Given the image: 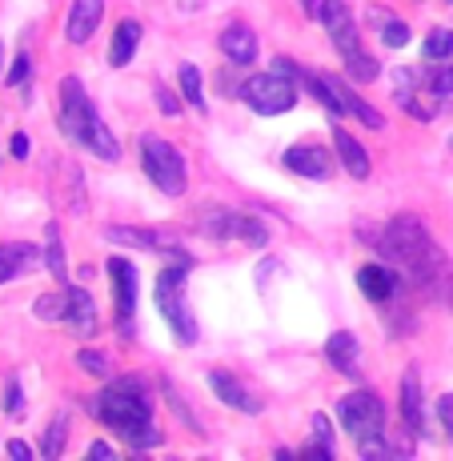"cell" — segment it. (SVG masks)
Instances as JSON below:
<instances>
[{"label": "cell", "instance_id": "6da1fadb", "mask_svg": "<svg viewBox=\"0 0 453 461\" xmlns=\"http://www.w3.org/2000/svg\"><path fill=\"white\" fill-rule=\"evenodd\" d=\"M369 245H377V253L385 257L413 289H421V294L433 297L438 305H453V261L417 217H410V212L394 217L381 229V237H369Z\"/></svg>", "mask_w": 453, "mask_h": 461}, {"label": "cell", "instance_id": "7a4b0ae2", "mask_svg": "<svg viewBox=\"0 0 453 461\" xmlns=\"http://www.w3.org/2000/svg\"><path fill=\"white\" fill-rule=\"evenodd\" d=\"M88 413L109 425L113 433H121L132 449L161 446V429H153V405L137 377H121L96 397H88Z\"/></svg>", "mask_w": 453, "mask_h": 461}, {"label": "cell", "instance_id": "3957f363", "mask_svg": "<svg viewBox=\"0 0 453 461\" xmlns=\"http://www.w3.org/2000/svg\"><path fill=\"white\" fill-rule=\"evenodd\" d=\"M57 125H60V132H65V140H73V145L88 149V153L101 157V161H117V157H121L117 137H113L109 125L96 117V109H93V101H88L81 77H65V81H60Z\"/></svg>", "mask_w": 453, "mask_h": 461}, {"label": "cell", "instance_id": "277c9868", "mask_svg": "<svg viewBox=\"0 0 453 461\" xmlns=\"http://www.w3.org/2000/svg\"><path fill=\"white\" fill-rule=\"evenodd\" d=\"M185 281H189V257H177L173 265H165L157 277V313L165 317V325L181 345L197 341V321H193L189 305H185Z\"/></svg>", "mask_w": 453, "mask_h": 461}, {"label": "cell", "instance_id": "5b68a950", "mask_svg": "<svg viewBox=\"0 0 453 461\" xmlns=\"http://www.w3.org/2000/svg\"><path fill=\"white\" fill-rule=\"evenodd\" d=\"M140 165H145L149 181H153L165 197H181L185 185H189L181 153H177L165 137H157V132H145V137H140Z\"/></svg>", "mask_w": 453, "mask_h": 461}, {"label": "cell", "instance_id": "8992f818", "mask_svg": "<svg viewBox=\"0 0 453 461\" xmlns=\"http://www.w3.org/2000/svg\"><path fill=\"white\" fill-rule=\"evenodd\" d=\"M237 96H241L253 113H261V117H281V113H289L293 104H297V88H293V81H285L277 68L249 77V81L237 88Z\"/></svg>", "mask_w": 453, "mask_h": 461}, {"label": "cell", "instance_id": "52a82bcc", "mask_svg": "<svg viewBox=\"0 0 453 461\" xmlns=\"http://www.w3.org/2000/svg\"><path fill=\"white\" fill-rule=\"evenodd\" d=\"M337 418H341V425L349 429L353 441L385 433V405H381V397L369 393V389H358V393L341 397V402H337Z\"/></svg>", "mask_w": 453, "mask_h": 461}, {"label": "cell", "instance_id": "ba28073f", "mask_svg": "<svg viewBox=\"0 0 453 461\" xmlns=\"http://www.w3.org/2000/svg\"><path fill=\"white\" fill-rule=\"evenodd\" d=\"M201 233L213 237V241H245L253 245V249H261L265 241H269V229L261 225V221L245 217V212H229V209H213L205 217L197 221Z\"/></svg>", "mask_w": 453, "mask_h": 461}, {"label": "cell", "instance_id": "9c48e42d", "mask_svg": "<svg viewBox=\"0 0 453 461\" xmlns=\"http://www.w3.org/2000/svg\"><path fill=\"white\" fill-rule=\"evenodd\" d=\"M394 85H397V104H402L410 117H417V121H433V117H438L441 93L430 85V77H425V73H413V68H397V73H394Z\"/></svg>", "mask_w": 453, "mask_h": 461}, {"label": "cell", "instance_id": "30bf717a", "mask_svg": "<svg viewBox=\"0 0 453 461\" xmlns=\"http://www.w3.org/2000/svg\"><path fill=\"white\" fill-rule=\"evenodd\" d=\"M109 281H113V297H117V330H121V337H137L132 333V313H137V265L124 261V257H113Z\"/></svg>", "mask_w": 453, "mask_h": 461}, {"label": "cell", "instance_id": "8fae6325", "mask_svg": "<svg viewBox=\"0 0 453 461\" xmlns=\"http://www.w3.org/2000/svg\"><path fill=\"white\" fill-rule=\"evenodd\" d=\"M317 21L325 24V32H330V41L337 44L341 57H349V52L361 49L358 24H353V13L345 8V0H322V5H317Z\"/></svg>", "mask_w": 453, "mask_h": 461}, {"label": "cell", "instance_id": "7c38bea8", "mask_svg": "<svg viewBox=\"0 0 453 461\" xmlns=\"http://www.w3.org/2000/svg\"><path fill=\"white\" fill-rule=\"evenodd\" d=\"M322 85L330 88V101H333V117H341V113H353V117L361 121L366 129H381L385 121H381V113L373 109L369 101H361L358 93H353V85L345 81V77H333V73H322Z\"/></svg>", "mask_w": 453, "mask_h": 461}, {"label": "cell", "instance_id": "4fadbf2b", "mask_svg": "<svg viewBox=\"0 0 453 461\" xmlns=\"http://www.w3.org/2000/svg\"><path fill=\"white\" fill-rule=\"evenodd\" d=\"M402 273L394 269V265H366V269H358V289L366 294L369 301H377V305H389L397 294H402Z\"/></svg>", "mask_w": 453, "mask_h": 461}, {"label": "cell", "instance_id": "5bb4252c", "mask_svg": "<svg viewBox=\"0 0 453 461\" xmlns=\"http://www.w3.org/2000/svg\"><path fill=\"white\" fill-rule=\"evenodd\" d=\"M285 168L297 176H305V181H325V176H333V157L325 153L322 145H297V149H285Z\"/></svg>", "mask_w": 453, "mask_h": 461}, {"label": "cell", "instance_id": "9a60e30c", "mask_svg": "<svg viewBox=\"0 0 453 461\" xmlns=\"http://www.w3.org/2000/svg\"><path fill=\"white\" fill-rule=\"evenodd\" d=\"M104 241L113 245H132V249H145V253H173V257H189L181 245L165 241L161 233H149V229H129V225H109L104 229Z\"/></svg>", "mask_w": 453, "mask_h": 461}, {"label": "cell", "instance_id": "2e32d148", "mask_svg": "<svg viewBox=\"0 0 453 461\" xmlns=\"http://www.w3.org/2000/svg\"><path fill=\"white\" fill-rule=\"evenodd\" d=\"M209 389L217 393V402L229 405V410L249 413V418H253V413H261V402H257V397L249 393V389L233 374H225V369H213V374H209Z\"/></svg>", "mask_w": 453, "mask_h": 461}, {"label": "cell", "instance_id": "e0dca14e", "mask_svg": "<svg viewBox=\"0 0 453 461\" xmlns=\"http://www.w3.org/2000/svg\"><path fill=\"white\" fill-rule=\"evenodd\" d=\"M101 16H104V0H73V8H68V21H65L68 44H85L96 32Z\"/></svg>", "mask_w": 453, "mask_h": 461}, {"label": "cell", "instance_id": "ac0fdd59", "mask_svg": "<svg viewBox=\"0 0 453 461\" xmlns=\"http://www.w3.org/2000/svg\"><path fill=\"white\" fill-rule=\"evenodd\" d=\"M257 32L249 29V24H225L221 29V52H225L233 65H253L257 60Z\"/></svg>", "mask_w": 453, "mask_h": 461}, {"label": "cell", "instance_id": "d6986e66", "mask_svg": "<svg viewBox=\"0 0 453 461\" xmlns=\"http://www.w3.org/2000/svg\"><path fill=\"white\" fill-rule=\"evenodd\" d=\"M402 421L413 438L425 429V405H421V377H417V366H410L402 374Z\"/></svg>", "mask_w": 453, "mask_h": 461}, {"label": "cell", "instance_id": "ffe728a7", "mask_svg": "<svg viewBox=\"0 0 453 461\" xmlns=\"http://www.w3.org/2000/svg\"><path fill=\"white\" fill-rule=\"evenodd\" d=\"M65 294H68V317H65V321L73 325V333L85 337V341H88V337H96V325H101V321H96V301L88 297L81 285H68Z\"/></svg>", "mask_w": 453, "mask_h": 461}, {"label": "cell", "instance_id": "44dd1931", "mask_svg": "<svg viewBox=\"0 0 453 461\" xmlns=\"http://www.w3.org/2000/svg\"><path fill=\"white\" fill-rule=\"evenodd\" d=\"M358 353H361L358 337L345 333V330H337L330 341H325V357H330V366L337 369V374H345V377H361V369H358Z\"/></svg>", "mask_w": 453, "mask_h": 461}, {"label": "cell", "instance_id": "7402d4cb", "mask_svg": "<svg viewBox=\"0 0 453 461\" xmlns=\"http://www.w3.org/2000/svg\"><path fill=\"white\" fill-rule=\"evenodd\" d=\"M333 149H337V157H341L345 173H349L353 181H366V176H369V153L345 129H333Z\"/></svg>", "mask_w": 453, "mask_h": 461}, {"label": "cell", "instance_id": "603a6c76", "mask_svg": "<svg viewBox=\"0 0 453 461\" xmlns=\"http://www.w3.org/2000/svg\"><path fill=\"white\" fill-rule=\"evenodd\" d=\"M37 249L32 245H0V285L13 277H24V273L37 265Z\"/></svg>", "mask_w": 453, "mask_h": 461}, {"label": "cell", "instance_id": "cb8c5ba5", "mask_svg": "<svg viewBox=\"0 0 453 461\" xmlns=\"http://www.w3.org/2000/svg\"><path fill=\"white\" fill-rule=\"evenodd\" d=\"M137 44H140V21H121L117 32H113L109 65H113V68H124L132 57H137Z\"/></svg>", "mask_w": 453, "mask_h": 461}, {"label": "cell", "instance_id": "d4e9b609", "mask_svg": "<svg viewBox=\"0 0 453 461\" xmlns=\"http://www.w3.org/2000/svg\"><path fill=\"white\" fill-rule=\"evenodd\" d=\"M44 237H49V245H44V265H49V273L60 281V285H65L68 261H65V245H60V229L49 225V229H44Z\"/></svg>", "mask_w": 453, "mask_h": 461}, {"label": "cell", "instance_id": "484cf974", "mask_svg": "<svg viewBox=\"0 0 453 461\" xmlns=\"http://www.w3.org/2000/svg\"><path fill=\"white\" fill-rule=\"evenodd\" d=\"M65 441H68V413H52L49 429H44V446H41V454H44V457H60Z\"/></svg>", "mask_w": 453, "mask_h": 461}, {"label": "cell", "instance_id": "4316f807", "mask_svg": "<svg viewBox=\"0 0 453 461\" xmlns=\"http://www.w3.org/2000/svg\"><path fill=\"white\" fill-rule=\"evenodd\" d=\"M181 93H185V101L193 104L197 113H209V104H205V88H201V73H197V65H181Z\"/></svg>", "mask_w": 453, "mask_h": 461}, {"label": "cell", "instance_id": "83f0119b", "mask_svg": "<svg viewBox=\"0 0 453 461\" xmlns=\"http://www.w3.org/2000/svg\"><path fill=\"white\" fill-rule=\"evenodd\" d=\"M32 313H37L41 321H65V317H68V294H44V297H37Z\"/></svg>", "mask_w": 453, "mask_h": 461}, {"label": "cell", "instance_id": "f1b7e54d", "mask_svg": "<svg viewBox=\"0 0 453 461\" xmlns=\"http://www.w3.org/2000/svg\"><path fill=\"white\" fill-rule=\"evenodd\" d=\"M425 60H453V32L449 29H433L421 44Z\"/></svg>", "mask_w": 453, "mask_h": 461}, {"label": "cell", "instance_id": "f546056e", "mask_svg": "<svg viewBox=\"0 0 453 461\" xmlns=\"http://www.w3.org/2000/svg\"><path fill=\"white\" fill-rule=\"evenodd\" d=\"M345 68H349V77H353V81H377V77H381L377 60L366 57V52H361V49L345 57Z\"/></svg>", "mask_w": 453, "mask_h": 461}, {"label": "cell", "instance_id": "4dcf8cb0", "mask_svg": "<svg viewBox=\"0 0 453 461\" xmlns=\"http://www.w3.org/2000/svg\"><path fill=\"white\" fill-rule=\"evenodd\" d=\"M77 366H81L88 377H109V357H104L101 349H81L77 353Z\"/></svg>", "mask_w": 453, "mask_h": 461}, {"label": "cell", "instance_id": "1f68e13d", "mask_svg": "<svg viewBox=\"0 0 453 461\" xmlns=\"http://www.w3.org/2000/svg\"><path fill=\"white\" fill-rule=\"evenodd\" d=\"M358 454H361V457H394V454H402V449L389 446L385 433H373V438H361V441H358Z\"/></svg>", "mask_w": 453, "mask_h": 461}, {"label": "cell", "instance_id": "d6a6232c", "mask_svg": "<svg viewBox=\"0 0 453 461\" xmlns=\"http://www.w3.org/2000/svg\"><path fill=\"white\" fill-rule=\"evenodd\" d=\"M377 29H381V44H385V49H405V44H410V29H405L402 21H381Z\"/></svg>", "mask_w": 453, "mask_h": 461}, {"label": "cell", "instance_id": "836d02e7", "mask_svg": "<svg viewBox=\"0 0 453 461\" xmlns=\"http://www.w3.org/2000/svg\"><path fill=\"white\" fill-rule=\"evenodd\" d=\"M425 77H430V85L438 88L441 96H449V93H453V65H449V60H438V68H430Z\"/></svg>", "mask_w": 453, "mask_h": 461}, {"label": "cell", "instance_id": "e575fe53", "mask_svg": "<svg viewBox=\"0 0 453 461\" xmlns=\"http://www.w3.org/2000/svg\"><path fill=\"white\" fill-rule=\"evenodd\" d=\"M313 441H317V446H325L330 454H337V446H333V429H330V418H325V413H313Z\"/></svg>", "mask_w": 453, "mask_h": 461}, {"label": "cell", "instance_id": "d590c367", "mask_svg": "<svg viewBox=\"0 0 453 461\" xmlns=\"http://www.w3.org/2000/svg\"><path fill=\"white\" fill-rule=\"evenodd\" d=\"M29 73H32V60H29V52H21V57L13 60V68H8L5 81L8 85H24V81H29Z\"/></svg>", "mask_w": 453, "mask_h": 461}, {"label": "cell", "instance_id": "8d00e7d4", "mask_svg": "<svg viewBox=\"0 0 453 461\" xmlns=\"http://www.w3.org/2000/svg\"><path fill=\"white\" fill-rule=\"evenodd\" d=\"M5 410L13 413V418H16V413L24 410V397H21V381H16V377H8V385H5Z\"/></svg>", "mask_w": 453, "mask_h": 461}, {"label": "cell", "instance_id": "74e56055", "mask_svg": "<svg viewBox=\"0 0 453 461\" xmlns=\"http://www.w3.org/2000/svg\"><path fill=\"white\" fill-rule=\"evenodd\" d=\"M157 109H161L165 117H177V113H181V104H177V96L168 93V88H157Z\"/></svg>", "mask_w": 453, "mask_h": 461}, {"label": "cell", "instance_id": "f35d334b", "mask_svg": "<svg viewBox=\"0 0 453 461\" xmlns=\"http://www.w3.org/2000/svg\"><path fill=\"white\" fill-rule=\"evenodd\" d=\"M438 413H441V425H446V433H449V441H453V393H446V397H441Z\"/></svg>", "mask_w": 453, "mask_h": 461}, {"label": "cell", "instance_id": "ab89813d", "mask_svg": "<svg viewBox=\"0 0 453 461\" xmlns=\"http://www.w3.org/2000/svg\"><path fill=\"white\" fill-rule=\"evenodd\" d=\"M8 149H13L16 161H24V157H29V137H24V132H13V145Z\"/></svg>", "mask_w": 453, "mask_h": 461}, {"label": "cell", "instance_id": "60d3db41", "mask_svg": "<svg viewBox=\"0 0 453 461\" xmlns=\"http://www.w3.org/2000/svg\"><path fill=\"white\" fill-rule=\"evenodd\" d=\"M88 457H93V461L96 457H117V449H113L109 441H93V446H88Z\"/></svg>", "mask_w": 453, "mask_h": 461}, {"label": "cell", "instance_id": "b9f144b4", "mask_svg": "<svg viewBox=\"0 0 453 461\" xmlns=\"http://www.w3.org/2000/svg\"><path fill=\"white\" fill-rule=\"evenodd\" d=\"M5 449H8V457H16V461H29V457H32V449L24 446V441H8Z\"/></svg>", "mask_w": 453, "mask_h": 461}, {"label": "cell", "instance_id": "7bdbcfd3", "mask_svg": "<svg viewBox=\"0 0 453 461\" xmlns=\"http://www.w3.org/2000/svg\"><path fill=\"white\" fill-rule=\"evenodd\" d=\"M301 5L309 8V16H317V5H322V0H301Z\"/></svg>", "mask_w": 453, "mask_h": 461}, {"label": "cell", "instance_id": "ee69618b", "mask_svg": "<svg viewBox=\"0 0 453 461\" xmlns=\"http://www.w3.org/2000/svg\"><path fill=\"white\" fill-rule=\"evenodd\" d=\"M0 60H5V44H0Z\"/></svg>", "mask_w": 453, "mask_h": 461}, {"label": "cell", "instance_id": "f6af8a7d", "mask_svg": "<svg viewBox=\"0 0 453 461\" xmlns=\"http://www.w3.org/2000/svg\"><path fill=\"white\" fill-rule=\"evenodd\" d=\"M449 149H453V137H449Z\"/></svg>", "mask_w": 453, "mask_h": 461}]
</instances>
